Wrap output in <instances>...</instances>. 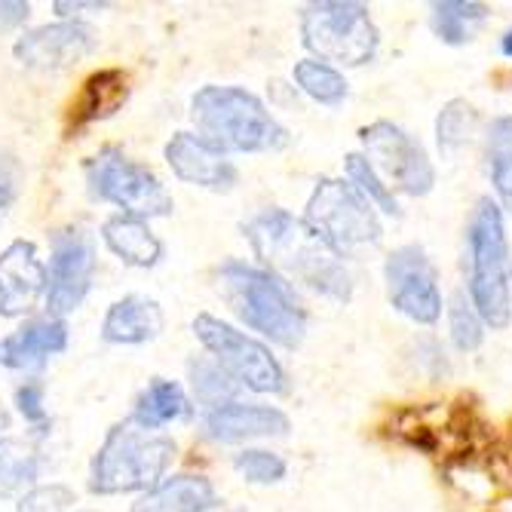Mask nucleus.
<instances>
[{"instance_id":"obj_33","label":"nucleus","mask_w":512,"mask_h":512,"mask_svg":"<svg viewBox=\"0 0 512 512\" xmlns=\"http://www.w3.org/2000/svg\"><path fill=\"white\" fill-rule=\"evenodd\" d=\"M16 408L40 433L46 430V424H50V417H46V408H43V384L40 381H25L16 390Z\"/></svg>"},{"instance_id":"obj_7","label":"nucleus","mask_w":512,"mask_h":512,"mask_svg":"<svg viewBox=\"0 0 512 512\" xmlns=\"http://www.w3.org/2000/svg\"><path fill=\"white\" fill-rule=\"evenodd\" d=\"M304 224L341 258L375 249L384 237L381 212L347 178H322L304 209Z\"/></svg>"},{"instance_id":"obj_11","label":"nucleus","mask_w":512,"mask_h":512,"mask_svg":"<svg viewBox=\"0 0 512 512\" xmlns=\"http://www.w3.org/2000/svg\"><path fill=\"white\" fill-rule=\"evenodd\" d=\"M96 279V240L83 227H65L53 237V255L46 264V310L53 319L74 313Z\"/></svg>"},{"instance_id":"obj_27","label":"nucleus","mask_w":512,"mask_h":512,"mask_svg":"<svg viewBox=\"0 0 512 512\" xmlns=\"http://www.w3.org/2000/svg\"><path fill=\"white\" fill-rule=\"evenodd\" d=\"M479 132V111L467 99H451L436 117V142L442 154H457Z\"/></svg>"},{"instance_id":"obj_15","label":"nucleus","mask_w":512,"mask_h":512,"mask_svg":"<svg viewBox=\"0 0 512 512\" xmlns=\"http://www.w3.org/2000/svg\"><path fill=\"white\" fill-rule=\"evenodd\" d=\"M203 430L212 442L234 445L249 439H270V436H286L292 430L286 411L273 405L258 402H227L203 414Z\"/></svg>"},{"instance_id":"obj_36","label":"nucleus","mask_w":512,"mask_h":512,"mask_svg":"<svg viewBox=\"0 0 512 512\" xmlns=\"http://www.w3.org/2000/svg\"><path fill=\"white\" fill-rule=\"evenodd\" d=\"M105 7H108V4H99V0H92V4H65V0H59V4H56V13L68 19V16H74V10H96V13H99V10H105Z\"/></svg>"},{"instance_id":"obj_12","label":"nucleus","mask_w":512,"mask_h":512,"mask_svg":"<svg viewBox=\"0 0 512 512\" xmlns=\"http://www.w3.org/2000/svg\"><path fill=\"white\" fill-rule=\"evenodd\" d=\"M384 283L390 304L417 325H436L445 301L439 289V273L421 246H399L384 261Z\"/></svg>"},{"instance_id":"obj_30","label":"nucleus","mask_w":512,"mask_h":512,"mask_svg":"<svg viewBox=\"0 0 512 512\" xmlns=\"http://www.w3.org/2000/svg\"><path fill=\"white\" fill-rule=\"evenodd\" d=\"M448 335L460 353H476L485 341V322L463 292H457L448 304Z\"/></svg>"},{"instance_id":"obj_5","label":"nucleus","mask_w":512,"mask_h":512,"mask_svg":"<svg viewBox=\"0 0 512 512\" xmlns=\"http://www.w3.org/2000/svg\"><path fill=\"white\" fill-rule=\"evenodd\" d=\"M175 460V442L163 433L138 427L132 417L114 424L92 457L89 491L92 494H132L163 485L169 463Z\"/></svg>"},{"instance_id":"obj_18","label":"nucleus","mask_w":512,"mask_h":512,"mask_svg":"<svg viewBox=\"0 0 512 512\" xmlns=\"http://www.w3.org/2000/svg\"><path fill=\"white\" fill-rule=\"evenodd\" d=\"M163 332V310L148 295H126L114 301L102 322L108 344H148Z\"/></svg>"},{"instance_id":"obj_13","label":"nucleus","mask_w":512,"mask_h":512,"mask_svg":"<svg viewBox=\"0 0 512 512\" xmlns=\"http://www.w3.org/2000/svg\"><path fill=\"white\" fill-rule=\"evenodd\" d=\"M96 46H99V34L86 22L62 19V22L22 34L13 46V53L25 68L62 71V68H71V65L83 62L86 56H92Z\"/></svg>"},{"instance_id":"obj_3","label":"nucleus","mask_w":512,"mask_h":512,"mask_svg":"<svg viewBox=\"0 0 512 512\" xmlns=\"http://www.w3.org/2000/svg\"><path fill=\"white\" fill-rule=\"evenodd\" d=\"M218 289L252 332L286 350H298L304 344L307 313L295 301V292L270 270L246 261H224L218 267Z\"/></svg>"},{"instance_id":"obj_10","label":"nucleus","mask_w":512,"mask_h":512,"mask_svg":"<svg viewBox=\"0 0 512 512\" xmlns=\"http://www.w3.org/2000/svg\"><path fill=\"white\" fill-rule=\"evenodd\" d=\"M362 157L375 166L393 194L427 197L436 188V166L427 148L390 120H375L359 129Z\"/></svg>"},{"instance_id":"obj_1","label":"nucleus","mask_w":512,"mask_h":512,"mask_svg":"<svg viewBox=\"0 0 512 512\" xmlns=\"http://www.w3.org/2000/svg\"><path fill=\"white\" fill-rule=\"evenodd\" d=\"M243 237L258 258V267L270 270L295 292V286L347 304L353 298V279L338 252L325 246L304 218L286 209H264L243 224Z\"/></svg>"},{"instance_id":"obj_37","label":"nucleus","mask_w":512,"mask_h":512,"mask_svg":"<svg viewBox=\"0 0 512 512\" xmlns=\"http://www.w3.org/2000/svg\"><path fill=\"white\" fill-rule=\"evenodd\" d=\"M500 53H503L506 59H512V28L500 37Z\"/></svg>"},{"instance_id":"obj_19","label":"nucleus","mask_w":512,"mask_h":512,"mask_svg":"<svg viewBox=\"0 0 512 512\" xmlns=\"http://www.w3.org/2000/svg\"><path fill=\"white\" fill-rule=\"evenodd\" d=\"M102 240L129 267H154L163 258V243L148 221L132 215H111L102 224Z\"/></svg>"},{"instance_id":"obj_23","label":"nucleus","mask_w":512,"mask_h":512,"mask_svg":"<svg viewBox=\"0 0 512 512\" xmlns=\"http://www.w3.org/2000/svg\"><path fill=\"white\" fill-rule=\"evenodd\" d=\"M488 175L497 194V206L512 215V117H494L485 135Z\"/></svg>"},{"instance_id":"obj_21","label":"nucleus","mask_w":512,"mask_h":512,"mask_svg":"<svg viewBox=\"0 0 512 512\" xmlns=\"http://www.w3.org/2000/svg\"><path fill=\"white\" fill-rule=\"evenodd\" d=\"M191 411V402L188 396H184L181 384L175 381H166V378H154L142 396L135 399V411H132V421L138 427L145 430H163L175 421H181V417H188Z\"/></svg>"},{"instance_id":"obj_16","label":"nucleus","mask_w":512,"mask_h":512,"mask_svg":"<svg viewBox=\"0 0 512 512\" xmlns=\"http://www.w3.org/2000/svg\"><path fill=\"white\" fill-rule=\"evenodd\" d=\"M46 295V267L34 243L16 240L0 252V313L22 316Z\"/></svg>"},{"instance_id":"obj_9","label":"nucleus","mask_w":512,"mask_h":512,"mask_svg":"<svg viewBox=\"0 0 512 512\" xmlns=\"http://www.w3.org/2000/svg\"><path fill=\"white\" fill-rule=\"evenodd\" d=\"M86 188L92 200H102L120 209V215L132 218H160L172 212V197L163 181L142 163L129 160L120 148H102L96 157L86 160Z\"/></svg>"},{"instance_id":"obj_14","label":"nucleus","mask_w":512,"mask_h":512,"mask_svg":"<svg viewBox=\"0 0 512 512\" xmlns=\"http://www.w3.org/2000/svg\"><path fill=\"white\" fill-rule=\"evenodd\" d=\"M166 163L175 172V178L197 184L212 194H227L234 191V184L240 178L234 160L203 142L194 132H175L166 145Z\"/></svg>"},{"instance_id":"obj_34","label":"nucleus","mask_w":512,"mask_h":512,"mask_svg":"<svg viewBox=\"0 0 512 512\" xmlns=\"http://www.w3.org/2000/svg\"><path fill=\"white\" fill-rule=\"evenodd\" d=\"M28 13H31V7L22 4V0H4V4H0V31L19 28L28 19Z\"/></svg>"},{"instance_id":"obj_28","label":"nucleus","mask_w":512,"mask_h":512,"mask_svg":"<svg viewBox=\"0 0 512 512\" xmlns=\"http://www.w3.org/2000/svg\"><path fill=\"white\" fill-rule=\"evenodd\" d=\"M188 375H191L194 399L203 408V414L212 411V408H218V405L234 402L237 393H240V387L224 375L215 359H206V356L191 359L188 362Z\"/></svg>"},{"instance_id":"obj_35","label":"nucleus","mask_w":512,"mask_h":512,"mask_svg":"<svg viewBox=\"0 0 512 512\" xmlns=\"http://www.w3.org/2000/svg\"><path fill=\"white\" fill-rule=\"evenodd\" d=\"M13 194H16V184H13V163H10L4 154H0V212H4V209L10 206Z\"/></svg>"},{"instance_id":"obj_22","label":"nucleus","mask_w":512,"mask_h":512,"mask_svg":"<svg viewBox=\"0 0 512 512\" xmlns=\"http://www.w3.org/2000/svg\"><path fill=\"white\" fill-rule=\"evenodd\" d=\"M488 16H491V7L479 4V0H439L430 13V28L442 43L463 46L482 31Z\"/></svg>"},{"instance_id":"obj_25","label":"nucleus","mask_w":512,"mask_h":512,"mask_svg":"<svg viewBox=\"0 0 512 512\" xmlns=\"http://www.w3.org/2000/svg\"><path fill=\"white\" fill-rule=\"evenodd\" d=\"M40 473V454L28 439H0V494L31 491Z\"/></svg>"},{"instance_id":"obj_8","label":"nucleus","mask_w":512,"mask_h":512,"mask_svg":"<svg viewBox=\"0 0 512 512\" xmlns=\"http://www.w3.org/2000/svg\"><path fill=\"white\" fill-rule=\"evenodd\" d=\"M194 335L209 350V359L218 362V368L234 381L240 390H252L261 396H279L289 390L286 368L270 353V347L230 322L200 313L194 319Z\"/></svg>"},{"instance_id":"obj_17","label":"nucleus","mask_w":512,"mask_h":512,"mask_svg":"<svg viewBox=\"0 0 512 512\" xmlns=\"http://www.w3.org/2000/svg\"><path fill=\"white\" fill-rule=\"evenodd\" d=\"M68 347V325L65 319H31L22 329H16L10 338L0 341V362L7 368L31 371L40 368L50 356L62 353Z\"/></svg>"},{"instance_id":"obj_32","label":"nucleus","mask_w":512,"mask_h":512,"mask_svg":"<svg viewBox=\"0 0 512 512\" xmlns=\"http://www.w3.org/2000/svg\"><path fill=\"white\" fill-rule=\"evenodd\" d=\"M77 503L68 485H34L19 500V512H71Z\"/></svg>"},{"instance_id":"obj_6","label":"nucleus","mask_w":512,"mask_h":512,"mask_svg":"<svg viewBox=\"0 0 512 512\" xmlns=\"http://www.w3.org/2000/svg\"><path fill=\"white\" fill-rule=\"evenodd\" d=\"M301 40L316 62L332 68H359L378 56L381 31L365 4L316 0L301 10Z\"/></svg>"},{"instance_id":"obj_2","label":"nucleus","mask_w":512,"mask_h":512,"mask_svg":"<svg viewBox=\"0 0 512 512\" xmlns=\"http://www.w3.org/2000/svg\"><path fill=\"white\" fill-rule=\"evenodd\" d=\"M197 135L221 154H267L289 148L292 135L255 92L243 86H203L191 99Z\"/></svg>"},{"instance_id":"obj_4","label":"nucleus","mask_w":512,"mask_h":512,"mask_svg":"<svg viewBox=\"0 0 512 512\" xmlns=\"http://www.w3.org/2000/svg\"><path fill=\"white\" fill-rule=\"evenodd\" d=\"M467 298L491 329L512 322V258L506 218L497 200L482 197L467 224Z\"/></svg>"},{"instance_id":"obj_20","label":"nucleus","mask_w":512,"mask_h":512,"mask_svg":"<svg viewBox=\"0 0 512 512\" xmlns=\"http://www.w3.org/2000/svg\"><path fill=\"white\" fill-rule=\"evenodd\" d=\"M218 494L206 476H175L148 491L129 512H212Z\"/></svg>"},{"instance_id":"obj_29","label":"nucleus","mask_w":512,"mask_h":512,"mask_svg":"<svg viewBox=\"0 0 512 512\" xmlns=\"http://www.w3.org/2000/svg\"><path fill=\"white\" fill-rule=\"evenodd\" d=\"M344 172H347V181H350L353 188H356L371 206H375L378 212H384V215H399L396 194L387 188L384 178L375 172V166H371L362 154H347Z\"/></svg>"},{"instance_id":"obj_24","label":"nucleus","mask_w":512,"mask_h":512,"mask_svg":"<svg viewBox=\"0 0 512 512\" xmlns=\"http://www.w3.org/2000/svg\"><path fill=\"white\" fill-rule=\"evenodd\" d=\"M295 86L304 92L307 99L325 105V108H338L347 102L350 96V86L344 80V74L332 65H325V62H316V59H301L295 62Z\"/></svg>"},{"instance_id":"obj_38","label":"nucleus","mask_w":512,"mask_h":512,"mask_svg":"<svg viewBox=\"0 0 512 512\" xmlns=\"http://www.w3.org/2000/svg\"><path fill=\"white\" fill-rule=\"evenodd\" d=\"M4 430H7V414L0 411V439H4Z\"/></svg>"},{"instance_id":"obj_26","label":"nucleus","mask_w":512,"mask_h":512,"mask_svg":"<svg viewBox=\"0 0 512 512\" xmlns=\"http://www.w3.org/2000/svg\"><path fill=\"white\" fill-rule=\"evenodd\" d=\"M126 77L120 71H102L96 77H89L83 99L77 105V120L80 123H92L102 120L108 114H114L123 102H126Z\"/></svg>"},{"instance_id":"obj_31","label":"nucleus","mask_w":512,"mask_h":512,"mask_svg":"<svg viewBox=\"0 0 512 512\" xmlns=\"http://www.w3.org/2000/svg\"><path fill=\"white\" fill-rule=\"evenodd\" d=\"M234 470L249 482V485H276L283 482L289 473V463L267 451V448H243L234 457Z\"/></svg>"}]
</instances>
